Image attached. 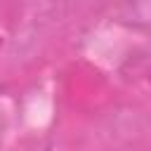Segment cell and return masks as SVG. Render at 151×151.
<instances>
[{"instance_id": "cell-1", "label": "cell", "mask_w": 151, "mask_h": 151, "mask_svg": "<svg viewBox=\"0 0 151 151\" xmlns=\"http://www.w3.org/2000/svg\"><path fill=\"white\" fill-rule=\"evenodd\" d=\"M118 19L130 28L151 31V0H123Z\"/></svg>"}]
</instances>
